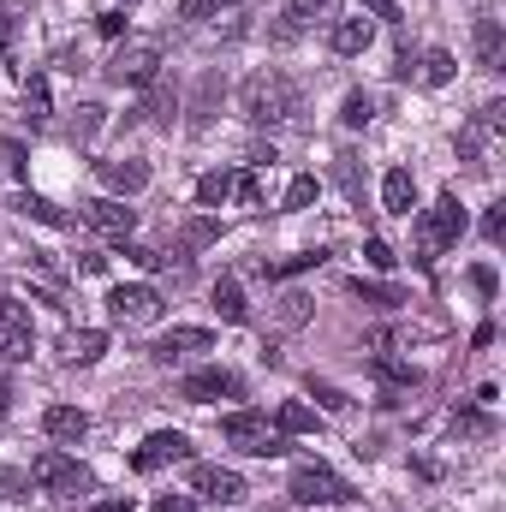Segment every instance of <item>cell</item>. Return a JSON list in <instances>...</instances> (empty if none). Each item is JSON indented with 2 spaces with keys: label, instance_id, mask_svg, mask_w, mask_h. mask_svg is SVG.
Masks as SVG:
<instances>
[{
  "label": "cell",
  "instance_id": "6da1fadb",
  "mask_svg": "<svg viewBox=\"0 0 506 512\" xmlns=\"http://www.w3.org/2000/svg\"><path fill=\"white\" fill-rule=\"evenodd\" d=\"M239 108H245V120L251 126H298V114H304V96H298V84L286 78V72H251L245 78V90H239Z\"/></svg>",
  "mask_w": 506,
  "mask_h": 512
},
{
  "label": "cell",
  "instance_id": "7a4b0ae2",
  "mask_svg": "<svg viewBox=\"0 0 506 512\" xmlns=\"http://www.w3.org/2000/svg\"><path fill=\"white\" fill-rule=\"evenodd\" d=\"M459 233H465V203L447 191V197H435V209H423V221H417V268H435V256L447 251V245H459Z\"/></svg>",
  "mask_w": 506,
  "mask_h": 512
},
{
  "label": "cell",
  "instance_id": "3957f363",
  "mask_svg": "<svg viewBox=\"0 0 506 512\" xmlns=\"http://www.w3.org/2000/svg\"><path fill=\"white\" fill-rule=\"evenodd\" d=\"M221 441L239 447V453H251V459H280V453H286V435H280L262 411H227V417H221Z\"/></svg>",
  "mask_w": 506,
  "mask_h": 512
},
{
  "label": "cell",
  "instance_id": "277c9868",
  "mask_svg": "<svg viewBox=\"0 0 506 512\" xmlns=\"http://www.w3.org/2000/svg\"><path fill=\"white\" fill-rule=\"evenodd\" d=\"M286 495H292L298 507H346V501H352L358 489H352L346 477H334L328 465H316V459H310V465H298V471H292Z\"/></svg>",
  "mask_w": 506,
  "mask_h": 512
},
{
  "label": "cell",
  "instance_id": "5b68a950",
  "mask_svg": "<svg viewBox=\"0 0 506 512\" xmlns=\"http://www.w3.org/2000/svg\"><path fill=\"white\" fill-rule=\"evenodd\" d=\"M30 483H36L42 495H78V489H90V471H84L72 453L48 447V453H36V459H30Z\"/></svg>",
  "mask_w": 506,
  "mask_h": 512
},
{
  "label": "cell",
  "instance_id": "8992f818",
  "mask_svg": "<svg viewBox=\"0 0 506 512\" xmlns=\"http://www.w3.org/2000/svg\"><path fill=\"white\" fill-rule=\"evenodd\" d=\"M108 78H114V84H126V90L155 84V78H161V42H126V48H114Z\"/></svg>",
  "mask_w": 506,
  "mask_h": 512
},
{
  "label": "cell",
  "instance_id": "52a82bcc",
  "mask_svg": "<svg viewBox=\"0 0 506 512\" xmlns=\"http://www.w3.org/2000/svg\"><path fill=\"white\" fill-rule=\"evenodd\" d=\"M30 352H36L30 310L18 298H0V364H30Z\"/></svg>",
  "mask_w": 506,
  "mask_h": 512
},
{
  "label": "cell",
  "instance_id": "ba28073f",
  "mask_svg": "<svg viewBox=\"0 0 506 512\" xmlns=\"http://www.w3.org/2000/svg\"><path fill=\"white\" fill-rule=\"evenodd\" d=\"M108 310H114V322H126V328H149L155 316H161V292L155 286H114L108 292Z\"/></svg>",
  "mask_w": 506,
  "mask_h": 512
},
{
  "label": "cell",
  "instance_id": "9c48e42d",
  "mask_svg": "<svg viewBox=\"0 0 506 512\" xmlns=\"http://www.w3.org/2000/svg\"><path fill=\"white\" fill-rule=\"evenodd\" d=\"M78 221H84L90 233H102V239H131V227H137V209L114 203V197H90V203H78Z\"/></svg>",
  "mask_w": 506,
  "mask_h": 512
},
{
  "label": "cell",
  "instance_id": "30bf717a",
  "mask_svg": "<svg viewBox=\"0 0 506 512\" xmlns=\"http://www.w3.org/2000/svg\"><path fill=\"white\" fill-rule=\"evenodd\" d=\"M334 18H340V0H286V18L274 24V42H298L304 30L334 24Z\"/></svg>",
  "mask_w": 506,
  "mask_h": 512
},
{
  "label": "cell",
  "instance_id": "8fae6325",
  "mask_svg": "<svg viewBox=\"0 0 506 512\" xmlns=\"http://www.w3.org/2000/svg\"><path fill=\"white\" fill-rule=\"evenodd\" d=\"M239 393H245V382H239L233 370H221V364L179 382V399H185V405H215V399H239Z\"/></svg>",
  "mask_w": 506,
  "mask_h": 512
},
{
  "label": "cell",
  "instance_id": "7c38bea8",
  "mask_svg": "<svg viewBox=\"0 0 506 512\" xmlns=\"http://www.w3.org/2000/svg\"><path fill=\"white\" fill-rule=\"evenodd\" d=\"M179 459H191V441H185L179 429H155V435L131 453V471H161V465H179Z\"/></svg>",
  "mask_w": 506,
  "mask_h": 512
},
{
  "label": "cell",
  "instance_id": "4fadbf2b",
  "mask_svg": "<svg viewBox=\"0 0 506 512\" xmlns=\"http://www.w3.org/2000/svg\"><path fill=\"white\" fill-rule=\"evenodd\" d=\"M191 495L233 507V501H245V477L239 471H221V465H191Z\"/></svg>",
  "mask_w": 506,
  "mask_h": 512
},
{
  "label": "cell",
  "instance_id": "5bb4252c",
  "mask_svg": "<svg viewBox=\"0 0 506 512\" xmlns=\"http://www.w3.org/2000/svg\"><path fill=\"white\" fill-rule=\"evenodd\" d=\"M209 346H215V334H209V328H173V334H161V340L149 346V358H155V364H179V358L209 352Z\"/></svg>",
  "mask_w": 506,
  "mask_h": 512
},
{
  "label": "cell",
  "instance_id": "9a60e30c",
  "mask_svg": "<svg viewBox=\"0 0 506 512\" xmlns=\"http://www.w3.org/2000/svg\"><path fill=\"white\" fill-rule=\"evenodd\" d=\"M42 435L60 441V447H78V441L90 435V417H84L78 405H48V411H42Z\"/></svg>",
  "mask_w": 506,
  "mask_h": 512
},
{
  "label": "cell",
  "instance_id": "2e32d148",
  "mask_svg": "<svg viewBox=\"0 0 506 512\" xmlns=\"http://www.w3.org/2000/svg\"><path fill=\"white\" fill-rule=\"evenodd\" d=\"M471 48H477V66H483V72H506V30H501V18H477Z\"/></svg>",
  "mask_w": 506,
  "mask_h": 512
},
{
  "label": "cell",
  "instance_id": "e0dca14e",
  "mask_svg": "<svg viewBox=\"0 0 506 512\" xmlns=\"http://www.w3.org/2000/svg\"><path fill=\"white\" fill-rule=\"evenodd\" d=\"M334 54H346V60H358V54H370V42H376V18H334Z\"/></svg>",
  "mask_w": 506,
  "mask_h": 512
},
{
  "label": "cell",
  "instance_id": "ac0fdd59",
  "mask_svg": "<svg viewBox=\"0 0 506 512\" xmlns=\"http://www.w3.org/2000/svg\"><path fill=\"white\" fill-rule=\"evenodd\" d=\"M108 352V334L102 328H66L60 334V364H96Z\"/></svg>",
  "mask_w": 506,
  "mask_h": 512
},
{
  "label": "cell",
  "instance_id": "d6986e66",
  "mask_svg": "<svg viewBox=\"0 0 506 512\" xmlns=\"http://www.w3.org/2000/svg\"><path fill=\"white\" fill-rule=\"evenodd\" d=\"M381 209H387V215H411V209H417V179H411V167H393V173L381 179Z\"/></svg>",
  "mask_w": 506,
  "mask_h": 512
},
{
  "label": "cell",
  "instance_id": "ffe728a7",
  "mask_svg": "<svg viewBox=\"0 0 506 512\" xmlns=\"http://www.w3.org/2000/svg\"><path fill=\"white\" fill-rule=\"evenodd\" d=\"M96 173H102V185H108V191H120V197H131V191H143V185H149V167H143V161H102V167H96Z\"/></svg>",
  "mask_w": 506,
  "mask_h": 512
},
{
  "label": "cell",
  "instance_id": "44dd1931",
  "mask_svg": "<svg viewBox=\"0 0 506 512\" xmlns=\"http://www.w3.org/2000/svg\"><path fill=\"white\" fill-rule=\"evenodd\" d=\"M310 310H316V298H310V292H298V286H286V292L274 298V328H304V322H310Z\"/></svg>",
  "mask_w": 506,
  "mask_h": 512
},
{
  "label": "cell",
  "instance_id": "7402d4cb",
  "mask_svg": "<svg viewBox=\"0 0 506 512\" xmlns=\"http://www.w3.org/2000/svg\"><path fill=\"white\" fill-rule=\"evenodd\" d=\"M209 298H215V310H221V322H245V316H251V304H245V292H239V280H233V274H221Z\"/></svg>",
  "mask_w": 506,
  "mask_h": 512
},
{
  "label": "cell",
  "instance_id": "603a6c76",
  "mask_svg": "<svg viewBox=\"0 0 506 512\" xmlns=\"http://www.w3.org/2000/svg\"><path fill=\"white\" fill-rule=\"evenodd\" d=\"M274 429H280V435H316V429H322V417H316L310 405L286 399V405H280V417H274Z\"/></svg>",
  "mask_w": 506,
  "mask_h": 512
},
{
  "label": "cell",
  "instance_id": "cb8c5ba5",
  "mask_svg": "<svg viewBox=\"0 0 506 512\" xmlns=\"http://www.w3.org/2000/svg\"><path fill=\"white\" fill-rule=\"evenodd\" d=\"M453 72H459V60H453L447 48H429V54H423V84H429V90L453 84Z\"/></svg>",
  "mask_w": 506,
  "mask_h": 512
},
{
  "label": "cell",
  "instance_id": "d4e9b609",
  "mask_svg": "<svg viewBox=\"0 0 506 512\" xmlns=\"http://www.w3.org/2000/svg\"><path fill=\"white\" fill-rule=\"evenodd\" d=\"M352 292H358L364 304H376V310H393V304H405V292H399V286H381V280H364V274L352 280Z\"/></svg>",
  "mask_w": 506,
  "mask_h": 512
},
{
  "label": "cell",
  "instance_id": "484cf974",
  "mask_svg": "<svg viewBox=\"0 0 506 512\" xmlns=\"http://www.w3.org/2000/svg\"><path fill=\"white\" fill-rule=\"evenodd\" d=\"M334 179H340V191L352 203H364V167H358V155H334Z\"/></svg>",
  "mask_w": 506,
  "mask_h": 512
},
{
  "label": "cell",
  "instance_id": "4316f807",
  "mask_svg": "<svg viewBox=\"0 0 506 512\" xmlns=\"http://www.w3.org/2000/svg\"><path fill=\"white\" fill-rule=\"evenodd\" d=\"M227 197H233V173H203V179H197V203H203V209H221Z\"/></svg>",
  "mask_w": 506,
  "mask_h": 512
},
{
  "label": "cell",
  "instance_id": "83f0119b",
  "mask_svg": "<svg viewBox=\"0 0 506 512\" xmlns=\"http://www.w3.org/2000/svg\"><path fill=\"white\" fill-rule=\"evenodd\" d=\"M18 209H24L30 221H42V227H60V221H66V215H60L48 197H36V191H24V197H18Z\"/></svg>",
  "mask_w": 506,
  "mask_h": 512
},
{
  "label": "cell",
  "instance_id": "f1b7e54d",
  "mask_svg": "<svg viewBox=\"0 0 506 512\" xmlns=\"http://www.w3.org/2000/svg\"><path fill=\"white\" fill-rule=\"evenodd\" d=\"M179 239H185V251H203V245H215V239H221V221H209V215H203V221H185V233H179Z\"/></svg>",
  "mask_w": 506,
  "mask_h": 512
},
{
  "label": "cell",
  "instance_id": "f546056e",
  "mask_svg": "<svg viewBox=\"0 0 506 512\" xmlns=\"http://www.w3.org/2000/svg\"><path fill=\"white\" fill-rule=\"evenodd\" d=\"M340 120H346L352 131H358V126H370V120H376V102H370L364 90H352V96H346V108H340Z\"/></svg>",
  "mask_w": 506,
  "mask_h": 512
},
{
  "label": "cell",
  "instance_id": "4dcf8cb0",
  "mask_svg": "<svg viewBox=\"0 0 506 512\" xmlns=\"http://www.w3.org/2000/svg\"><path fill=\"white\" fill-rule=\"evenodd\" d=\"M322 251H304V256H286V262H262V274L268 280H286V274H304V268H316Z\"/></svg>",
  "mask_w": 506,
  "mask_h": 512
},
{
  "label": "cell",
  "instance_id": "1f68e13d",
  "mask_svg": "<svg viewBox=\"0 0 506 512\" xmlns=\"http://www.w3.org/2000/svg\"><path fill=\"white\" fill-rule=\"evenodd\" d=\"M316 191H322V185H316V173H298V179L286 185V209H310V203H316Z\"/></svg>",
  "mask_w": 506,
  "mask_h": 512
},
{
  "label": "cell",
  "instance_id": "d6a6232c",
  "mask_svg": "<svg viewBox=\"0 0 506 512\" xmlns=\"http://www.w3.org/2000/svg\"><path fill=\"white\" fill-rule=\"evenodd\" d=\"M24 108H30L36 126L48 120V84H42V78H24Z\"/></svg>",
  "mask_w": 506,
  "mask_h": 512
},
{
  "label": "cell",
  "instance_id": "836d02e7",
  "mask_svg": "<svg viewBox=\"0 0 506 512\" xmlns=\"http://www.w3.org/2000/svg\"><path fill=\"white\" fill-rule=\"evenodd\" d=\"M233 197H245L251 209H262V197H268V191H262V167H251V173L233 179Z\"/></svg>",
  "mask_w": 506,
  "mask_h": 512
},
{
  "label": "cell",
  "instance_id": "e575fe53",
  "mask_svg": "<svg viewBox=\"0 0 506 512\" xmlns=\"http://www.w3.org/2000/svg\"><path fill=\"white\" fill-rule=\"evenodd\" d=\"M227 6H239V0H179V18H215V12H227Z\"/></svg>",
  "mask_w": 506,
  "mask_h": 512
},
{
  "label": "cell",
  "instance_id": "d590c367",
  "mask_svg": "<svg viewBox=\"0 0 506 512\" xmlns=\"http://www.w3.org/2000/svg\"><path fill=\"white\" fill-rule=\"evenodd\" d=\"M376 376L393 382V387H417V370H411V364H393V358H376Z\"/></svg>",
  "mask_w": 506,
  "mask_h": 512
},
{
  "label": "cell",
  "instance_id": "8d00e7d4",
  "mask_svg": "<svg viewBox=\"0 0 506 512\" xmlns=\"http://www.w3.org/2000/svg\"><path fill=\"white\" fill-rule=\"evenodd\" d=\"M489 429H495L489 417H477V411H453V435H471V441H477V435H489Z\"/></svg>",
  "mask_w": 506,
  "mask_h": 512
},
{
  "label": "cell",
  "instance_id": "74e56055",
  "mask_svg": "<svg viewBox=\"0 0 506 512\" xmlns=\"http://www.w3.org/2000/svg\"><path fill=\"white\" fill-rule=\"evenodd\" d=\"M483 239H489V245H501L506 239V203H489V215H483Z\"/></svg>",
  "mask_w": 506,
  "mask_h": 512
},
{
  "label": "cell",
  "instance_id": "f35d334b",
  "mask_svg": "<svg viewBox=\"0 0 506 512\" xmlns=\"http://www.w3.org/2000/svg\"><path fill=\"white\" fill-rule=\"evenodd\" d=\"M24 489H30V477H24V471H0V501H18Z\"/></svg>",
  "mask_w": 506,
  "mask_h": 512
},
{
  "label": "cell",
  "instance_id": "ab89813d",
  "mask_svg": "<svg viewBox=\"0 0 506 512\" xmlns=\"http://www.w3.org/2000/svg\"><path fill=\"white\" fill-rule=\"evenodd\" d=\"M96 30H102L108 42H120V36H126V12H102V24H96Z\"/></svg>",
  "mask_w": 506,
  "mask_h": 512
},
{
  "label": "cell",
  "instance_id": "60d3db41",
  "mask_svg": "<svg viewBox=\"0 0 506 512\" xmlns=\"http://www.w3.org/2000/svg\"><path fill=\"white\" fill-rule=\"evenodd\" d=\"M364 256H370V268H393V262H399V256L387 251L381 239H370V245H364Z\"/></svg>",
  "mask_w": 506,
  "mask_h": 512
},
{
  "label": "cell",
  "instance_id": "b9f144b4",
  "mask_svg": "<svg viewBox=\"0 0 506 512\" xmlns=\"http://www.w3.org/2000/svg\"><path fill=\"white\" fill-rule=\"evenodd\" d=\"M12 42H18V18H12V12H6V6H0V54H6V48H12Z\"/></svg>",
  "mask_w": 506,
  "mask_h": 512
},
{
  "label": "cell",
  "instance_id": "7bdbcfd3",
  "mask_svg": "<svg viewBox=\"0 0 506 512\" xmlns=\"http://www.w3.org/2000/svg\"><path fill=\"white\" fill-rule=\"evenodd\" d=\"M155 512H197V501H191V495H161Z\"/></svg>",
  "mask_w": 506,
  "mask_h": 512
},
{
  "label": "cell",
  "instance_id": "ee69618b",
  "mask_svg": "<svg viewBox=\"0 0 506 512\" xmlns=\"http://www.w3.org/2000/svg\"><path fill=\"white\" fill-rule=\"evenodd\" d=\"M370 6V18H387V24H399V0H364Z\"/></svg>",
  "mask_w": 506,
  "mask_h": 512
},
{
  "label": "cell",
  "instance_id": "f6af8a7d",
  "mask_svg": "<svg viewBox=\"0 0 506 512\" xmlns=\"http://www.w3.org/2000/svg\"><path fill=\"white\" fill-rule=\"evenodd\" d=\"M471 286H477L483 298H495V268H471Z\"/></svg>",
  "mask_w": 506,
  "mask_h": 512
},
{
  "label": "cell",
  "instance_id": "bcb514c9",
  "mask_svg": "<svg viewBox=\"0 0 506 512\" xmlns=\"http://www.w3.org/2000/svg\"><path fill=\"white\" fill-rule=\"evenodd\" d=\"M90 512H131V495H114V501H102V507H90Z\"/></svg>",
  "mask_w": 506,
  "mask_h": 512
},
{
  "label": "cell",
  "instance_id": "7dc6e473",
  "mask_svg": "<svg viewBox=\"0 0 506 512\" xmlns=\"http://www.w3.org/2000/svg\"><path fill=\"white\" fill-rule=\"evenodd\" d=\"M12 411V382H6V370H0V417Z\"/></svg>",
  "mask_w": 506,
  "mask_h": 512
},
{
  "label": "cell",
  "instance_id": "c3c4849f",
  "mask_svg": "<svg viewBox=\"0 0 506 512\" xmlns=\"http://www.w3.org/2000/svg\"><path fill=\"white\" fill-rule=\"evenodd\" d=\"M126 6H131V0H126Z\"/></svg>",
  "mask_w": 506,
  "mask_h": 512
}]
</instances>
